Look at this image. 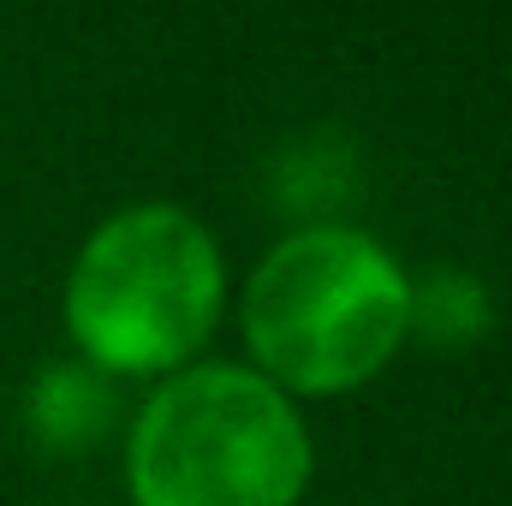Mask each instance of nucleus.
Here are the masks:
<instances>
[{
  "mask_svg": "<svg viewBox=\"0 0 512 506\" xmlns=\"http://www.w3.org/2000/svg\"><path fill=\"white\" fill-rule=\"evenodd\" d=\"M405 316L411 280L376 239L352 227L292 233L268 251L245 292L256 376L304 399L364 387L411 334Z\"/></svg>",
  "mask_w": 512,
  "mask_h": 506,
  "instance_id": "obj_1",
  "label": "nucleus"
},
{
  "mask_svg": "<svg viewBox=\"0 0 512 506\" xmlns=\"http://www.w3.org/2000/svg\"><path fill=\"white\" fill-rule=\"evenodd\" d=\"M310 465L292 399L239 364L173 376L143 405L126 453L137 506H298Z\"/></svg>",
  "mask_w": 512,
  "mask_h": 506,
  "instance_id": "obj_2",
  "label": "nucleus"
},
{
  "mask_svg": "<svg viewBox=\"0 0 512 506\" xmlns=\"http://www.w3.org/2000/svg\"><path fill=\"white\" fill-rule=\"evenodd\" d=\"M221 316V251L167 203H143L96 227L72 280L66 328L90 364L114 376H155L185 364Z\"/></svg>",
  "mask_w": 512,
  "mask_h": 506,
  "instance_id": "obj_3",
  "label": "nucleus"
},
{
  "mask_svg": "<svg viewBox=\"0 0 512 506\" xmlns=\"http://www.w3.org/2000/svg\"><path fill=\"white\" fill-rule=\"evenodd\" d=\"M405 328H423L435 346H447V340L459 346V340H471L483 328V292L465 274H435L423 292H411Z\"/></svg>",
  "mask_w": 512,
  "mask_h": 506,
  "instance_id": "obj_4",
  "label": "nucleus"
},
{
  "mask_svg": "<svg viewBox=\"0 0 512 506\" xmlns=\"http://www.w3.org/2000/svg\"><path fill=\"white\" fill-rule=\"evenodd\" d=\"M36 423L54 441H90L102 423V387L78 370H48L36 393Z\"/></svg>",
  "mask_w": 512,
  "mask_h": 506,
  "instance_id": "obj_5",
  "label": "nucleus"
}]
</instances>
